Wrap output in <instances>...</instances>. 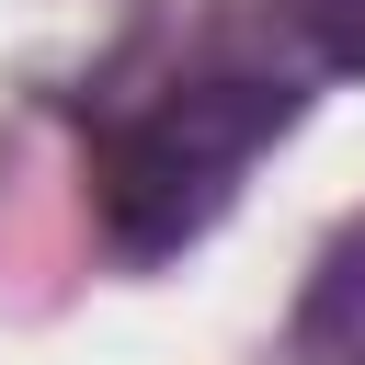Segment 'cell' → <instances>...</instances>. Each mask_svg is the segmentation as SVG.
Here are the masks:
<instances>
[{
  "label": "cell",
  "instance_id": "cell-2",
  "mask_svg": "<svg viewBox=\"0 0 365 365\" xmlns=\"http://www.w3.org/2000/svg\"><path fill=\"white\" fill-rule=\"evenodd\" d=\"M297 354L308 365H365V228H342L297 297Z\"/></svg>",
  "mask_w": 365,
  "mask_h": 365
},
{
  "label": "cell",
  "instance_id": "cell-1",
  "mask_svg": "<svg viewBox=\"0 0 365 365\" xmlns=\"http://www.w3.org/2000/svg\"><path fill=\"white\" fill-rule=\"evenodd\" d=\"M285 125H297V80H262V68L171 80V91H160L148 114H125V125L103 137V160H91L103 217H114V251H137V262L182 251V240L228 205V182L251 171V148L285 137Z\"/></svg>",
  "mask_w": 365,
  "mask_h": 365
},
{
  "label": "cell",
  "instance_id": "cell-3",
  "mask_svg": "<svg viewBox=\"0 0 365 365\" xmlns=\"http://www.w3.org/2000/svg\"><path fill=\"white\" fill-rule=\"evenodd\" d=\"M297 23H308V46H319V68H342V80H365V0H285Z\"/></svg>",
  "mask_w": 365,
  "mask_h": 365
}]
</instances>
